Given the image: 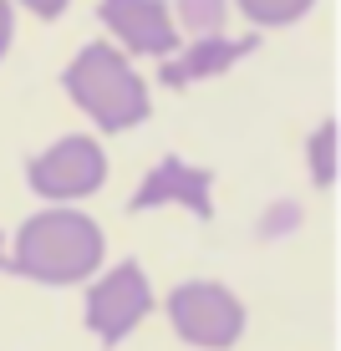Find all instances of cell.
<instances>
[{
	"instance_id": "5",
	"label": "cell",
	"mask_w": 341,
	"mask_h": 351,
	"mask_svg": "<svg viewBox=\"0 0 341 351\" xmlns=\"http://www.w3.org/2000/svg\"><path fill=\"white\" fill-rule=\"evenodd\" d=\"M148 306H153V290H148V280H143V270L128 260V265H117L113 275H102V280L92 285V295H87V326L113 346V341H123L132 326L148 316Z\"/></svg>"
},
{
	"instance_id": "4",
	"label": "cell",
	"mask_w": 341,
	"mask_h": 351,
	"mask_svg": "<svg viewBox=\"0 0 341 351\" xmlns=\"http://www.w3.org/2000/svg\"><path fill=\"white\" fill-rule=\"evenodd\" d=\"M102 178H107V158L92 138H62L41 158H31V189L41 199H82V193L102 189Z\"/></svg>"
},
{
	"instance_id": "10",
	"label": "cell",
	"mask_w": 341,
	"mask_h": 351,
	"mask_svg": "<svg viewBox=\"0 0 341 351\" xmlns=\"http://www.w3.org/2000/svg\"><path fill=\"white\" fill-rule=\"evenodd\" d=\"M239 10H245L250 21H260V26H285V21L306 16L311 0H239Z\"/></svg>"
},
{
	"instance_id": "9",
	"label": "cell",
	"mask_w": 341,
	"mask_h": 351,
	"mask_svg": "<svg viewBox=\"0 0 341 351\" xmlns=\"http://www.w3.org/2000/svg\"><path fill=\"white\" fill-rule=\"evenodd\" d=\"M224 16H229L224 0H178V21H184L193 36H219Z\"/></svg>"
},
{
	"instance_id": "8",
	"label": "cell",
	"mask_w": 341,
	"mask_h": 351,
	"mask_svg": "<svg viewBox=\"0 0 341 351\" xmlns=\"http://www.w3.org/2000/svg\"><path fill=\"white\" fill-rule=\"evenodd\" d=\"M250 51H255V41L199 36V41H193L184 56H168L163 71H158V82H163V87H189V82H209V77H219L224 66H235L239 56H250Z\"/></svg>"
},
{
	"instance_id": "12",
	"label": "cell",
	"mask_w": 341,
	"mask_h": 351,
	"mask_svg": "<svg viewBox=\"0 0 341 351\" xmlns=\"http://www.w3.org/2000/svg\"><path fill=\"white\" fill-rule=\"evenodd\" d=\"M26 5H31L41 21H51V16H62V10H67V0H26Z\"/></svg>"
},
{
	"instance_id": "6",
	"label": "cell",
	"mask_w": 341,
	"mask_h": 351,
	"mask_svg": "<svg viewBox=\"0 0 341 351\" xmlns=\"http://www.w3.org/2000/svg\"><path fill=\"white\" fill-rule=\"evenodd\" d=\"M97 16H102V26H113L117 41H128V51H138V56H168L178 46L163 0H102Z\"/></svg>"
},
{
	"instance_id": "11",
	"label": "cell",
	"mask_w": 341,
	"mask_h": 351,
	"mask_svg": "<svg viewBox=\"0 0 341 351\" xmlns=\"http://www.w3.org/2000/svg\"><path fill=\"white\" fill-rule=\"evenodd\" d=\"M311 178L321 189L336 178V123H321V132L311 138Z\"/></svg>"
},
{
	"instance_id": "13",
	"label": "cell",
	"mask_w": 341,
	"mask_h": 351,
	"mask_svg": "<svg viewBox=\"0 0 341 351\" xmlns=\"http://www.w3.org/2000/svg\"><path fill=\"white\" fill-rule=\"evenodd\" d=\"M10 46V0H0V56Z\"/></svg>"
},
{
	"instance_id": "1",
	"label": "cell",
	"mask_w": 341,
	"mask_h": 351,
	"mask_svg": "<svg viewBox=\"0 0 341 351\" xmlns=\"http://www.w3.org/2000/svg\"><path fill=\"white\" fill-rule=\"evenodd\" d=\"M97 260H102V229L77 209H46L26 219L10 270L36 285H71V280H87Z\"/></svg>"
},
{
	"instance_id": "3",
	"label": "cell",
	"mask_w": 341,
	"mask_h": 351,
	"mask_svg": "<svg viewBox=\"0 0 341 351\" xmlns=\"http://www.w3.org/2000/svg\"><path fill=\"white\" fill-rule=\"evenodd\" d=\"M168 316H174L178 336H184L189 346H229L245 331V306H239L224 285H209V280L178 285L174 295H168Z\"/></svg>"
},
{
	"instance_id": "2",
	"label": "cell",
	"mask_w": 341,
	"mask_h": 351,
	"mask_svg": "<svg viewBox=\"0 0 341 351\" xmlns=\"http://www.w3.org/2000/svg\"><path fill=\"white\" fill-rule=\"evenodd\" d=\"M67 92H71V102L87 107L107 132L132 128V123L148 117V87H143L138 71L102 41L87 46V51L67 66Z\"/></svg>"
},
{
	"instance_id": "7",
	"label": "cell",
	"mask_w": 341,
	"mask_h": 351,
	"mask_svg": "<svg viewBox=\"0 0 341 351\" xmlns=\"http://www.w3.org/2000/svg\"><path fill=\"white\" fill-rule=\"evenodd\" d=\"M158 204H184V209H193L199 219H209V214H214V204H209V173L189 168L184 158H163L138 184V193H132L128 209L143 214V209H158Z\"/></svg>"
}]
</instances>
